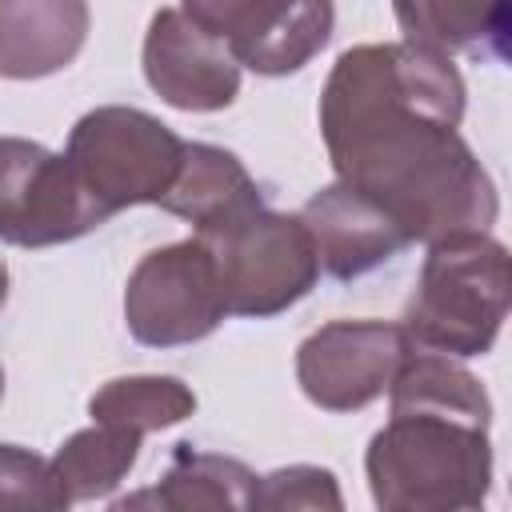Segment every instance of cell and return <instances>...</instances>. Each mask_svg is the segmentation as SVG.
<instances>
[{"instance_id":"6da1fadb","label":"cell","mask_w":512,"mask_h":512,"mask_svg":"<svg viewBox=\"0 0 512 512\" xmlns=\"http://www.w3.org/2000/svg\"><path fill=\"white\" fill-rule=\"evenodd\" d=\"M468 88L452 56L408 40L356 44L320 92V136L336 180L372 196L412 244L492 232V172L460 136Z\"/></svg>"},{"instance_id":"7a4b0ae2","label":"cell","mask_w":512,"mask_h":512,"mask_svg":"<svg viewBox=\"0 0 512 512\" xmlns=\"http://www.w3.org/2000/svg\"><path fill=\"white\" fill-rule=\"evenodd\" d=\"M492 396L456 356L416 348L388 384L364 476L384 512H472L492 492Z\"/></svg>"},{"instance_id":"3957f363","label":"cell","mask_w":512,"mask_h":512,"mask_svg":"<svg viewBox=\"0 0 512 512\" xmlns=\"http://www.w3.org/2000/svg\"><path fill=\"white\" fill-rule=\"evenodd\" d=\"M508 300V248L492 232H452L428 244L400 328L416 348L472 360L492 352Z\"/></svg>"},{"instance_id":"277c9868","label":"cell","mask_w":512,"mask_h":512,"mask_svg":"<svg viewBox=\"0 0 512 512\" xmlns=\"http://www.w3.org/2000/svg\"><path fill=\"white\" fill-rule=\"evenodd\" d=\"M184 136H176L160 116L132 104H100L84 112L64 144V160L80 180L84 196L112 220L136 204H160L172 188Z\"/></svg>"},{"instance_id":"5b68a950","label":"cell","mask_w":512,"mask_h":512,"mask_svg":"<svg viewBox=\"0 0 512 512\" xmlns=\"http://www.w3.org/2000/svg\"><path fill=\"white\" fill-rule=\"evenodd\" d=\"M196 236L208 244L216 260L228 316H244V320L280 316L292 304H300L320 280L312 236L296 212H276L268 204H256L236 220Z\"/></svg>"},{"instance_id":"8992f818","label":"cell","mask_w":512,"mask_h":512,"mask_svg":"<svg viewBox=\"0 0 512 512\" xmlns=\"http://www.w3.org/2000/svg\"><path fill=\"white\" fill-rule=\"evenodd\" d=\"M224 292L208 244L192 232L136 260L124 284V324L144 348H184L224 324Z\"/></svg>"},{"instance_id":"52a82bcc","label":"cell","mask_w":512,"mask_h":512,"mask_svg":"<svg viewBox=\"0 0 512 512\" xmlns=\"http://www.w3.org/2000/svg\"><path fill=\"white\" fill-rule=\"evenodd\" d=\"M108 224L84 196L64 152L40 140L0 136V240L12 248L72 244Z\"/></svg>"},{"instance_id":"ba28073f","label":"cell","mask_w":512,"mask_h":512,"mask_svg":"<svg viewBox=\"0 0 512 512\" xmlns=\"http://www.w3.org/2000/svg\"><path fill=\"white\" fill-rule=\"evenodd\" d=\"M412 352L392 320H328L296 348V384L320 412H360L380 400Z\"/></svg>"},{"instance_id":"9c48e42d","label":"cell","mask_w":512,"mask_h":512,"mask_svg":"<svg viewBox=\"0 0 512 512\" xmlns=\"http://www.w3.org/2000/svg\"><path fill=\"white\" fill-rule=\"evenodd\" d=\"M140 64L148 88L176 112H224L240 96V64L228 44L180 8H160L148 20Z\"/></svg>"},{"instance_id":"30bf717a","label":"cell","mask_w":512,"mask_h":512,"mask_svg":"<svg viewBox=\"0 0 512 512\" xmlns=\"http://www.w3.org/2000/svg\"><path fill=\"white\" fill-rule=\"evenodd\" d=\"M296 216L312 236L320 272H328L332 280L368 276L412 244L404 228L372 196L344 180H332L320 192H312Z\"/></svg>"},{"instance_id":"8fae6325","label":"cell","mask_w":512,"mask_h":512,"mask_svg":"<svg viewBox=\"0 0 512 512\" xmlns=\"http://www.w3.org/2000/svg\"><path fill=\"white\" fill-rule=\"evenodd\" d=\"M92 28L88 0H0V76L44 80L64 72Z\"/></svg>"},{"instance_id":"7c38bea8","label":"cell","mask_w":512,"mask_h":512,"mask_svg":"<svg viewBox=\"0 0 512 512\" xmlns=\"http://www.w3.org/2000/svg\"><path fill=\"white\" fill-rule=\"evenodd\" d=\"M336 28L332 0H260L232 32L228 52L256 76H292L312 64Z\"/></svg>"},{"instance_id":"4fadbf2b","label":"cell","mask_w":512,"mask_h":512,"mask_svg":"<svg viewBox=\"0 0 512 512\" xmlns=\"http://www.w3.org/2000/svg\"><path fill=\"white\" fill-rule=\"evenodd\" d=\"M392 16L416 48L496 64L508 60L512 0H392Z\"/></svg>"},{"instance_id":"5bb4252c","label":"cell","mask_w":512,"mask_h":512,"mask_svg":"<svg viewBox=\"0 0 512 512\" xmlns=\"http://www.w3.org/2000/svg\"><path fill=\"white\" fill-rule=\"evenodd\" d=\"M256 204H264L260 184L252 180V172L244 168V160L236 152H228L220 144L188 140L180 172L156 208L188 220L192 232H212Z\"/></svg>"},{"instance_id":"9a60e30c","label":"cell","mask_w":512,"mask_h":512,"mask_svg":"<svg viewBox=\"0 0 512 512\" xmlns=\"http://www.w3.org/2000/svg\"><path fill=\"white\" fill-rule=\"evenodd\" d=\"M256 484H260V476L244 460L224 456V452H204V448L180 440L172 448V460H168L160 484L140 492V496L112 500V508L152 504V508H172V512H196V508L252 512L256 508Z\"/></svg>"},{"instance_id":"2e32d148","label":"cell","mask_w":512,"mask_h":512,"mask_svg":"<svg viewBox=\"0 0 512 512\" xmlns=\"http://www.w3.org/2000/svg\"><path fill=\"white\" fill-rule=\"evenodd\" d=\"M140 444L144 436L124 428V424H104V420H92L88 428L72 432L56 456H52V468L68 492L72 504H84V500H104L112 496L128 472L136 468L140 460Z\"/></svg>"},{"instance_id":"e0dca14e","label":"cell","mask_w":512,"mask_h":512,"mask_svg":"<svg viewBox=\"0 0 512 512\" xmlns=\"http://www.w3.org/2000/svg\"><path fill=\"white\" fill-rule=\"evenodd\" d=\"M196 412V392L180 376L160 372H136V376H112L88 396V416L104 424H124L140 436L184 424Z\"/></svg>"},{"instance_id":"ac0fdd59","label":"cell","mask_w":512,"mask_h":512,"mask_svg":"<svg viewBox=\"0 0 512 512\" xmlns=\"http://www.w3.org/2000/svg\"><path fill=\"white\" fill-rule=\"evenodd\" d=\"M68 504L52 460L24 444H0V512H60Z\"/></svg>"},{"instance_id":"d6986e66","label":"cell","mask_w":512,"mask_h":512,"mask_svg":"<svg viewBox=\"0 0 512 512\" xmlns=\"http://www.w3.org/2000/svg\"><path fill=\"white\" fill-rule=\"evenodd\" d=\"M256 508L264 512H292V508H344V492L336 484V472L320 468V464H288L276 468L268 476H260L256 484Z\"/></svg>"},{"instance_id":"ffe728a7","label":"cell","mask_w":512,"mask_h":512,"mask_svg":"<svg viewBox=\"0 0 512 512\" xmlns=\"http://www.w3.org/2000/svg\"><path fill=\"white\" fill-rule=\"evenodd\" d=\"M252 8H256V0H180V12L188 20H196L204 32H212L216 40H228Z\"/></svg>"},{"instance_id":"44dd1931","label":"cell","mask_w":512,"mask_h":512,"mask_svg":"<svg viewBox=\"0 0 512 512\" xmlns=\"http://www.w3.org/2000/svg\"><path fill=\"white\" fill-rule=\"evenodd\" d=\"M8 284H12V280H8V264L0 260V308L8 304Z\"/></svg>"},{"instance_id":"7402d4cb","label":"cell","mask_w":512,"mask_h":512,"mask_svg":"<svg viewBox=\"0 0 512 512\" xmlns=\"http://www.w3.org/2000/svg\"><path fill=\"white\" fill-rule=\"evenodd\" d=\"M0 400H4V368H0Z\"/></svg>"}]
</instances>
